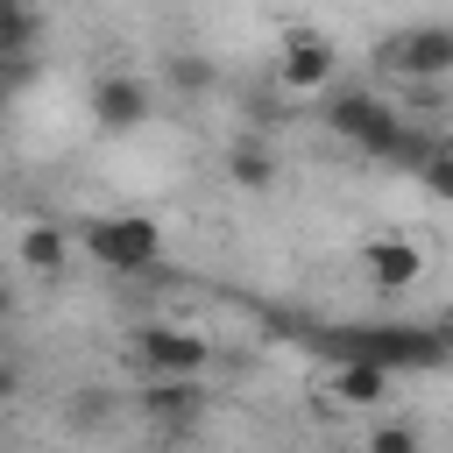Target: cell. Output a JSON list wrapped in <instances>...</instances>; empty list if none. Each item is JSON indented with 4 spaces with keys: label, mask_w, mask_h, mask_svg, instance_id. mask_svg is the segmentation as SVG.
<instances>
[{
    "label": "cell",
    "mask_w": 453,
    "mask_h": 453,
    "mask_svg": "<svg viewBox=\"0 0 453 453\" xmlns=\"http://www.w3.org/2000/svg\"><path fill=\"white\" fill-rule=\"evenodd\" d=\"M319 347H326V354H361V361H382L389 375H439V368L453 361L446 326H411V319H389V326H333Z\"/></svg>",
    "instance_id": "1"
},
{
    "label": "cell",
    "mask_w": 453,
    "mask_h": 453,
    "mask_svg": "<svg viewBox=\"0 0 453 453\" xmlns=\"http://www.w3.org/2000/svg\"><path fill=\"white\" fill-rule=\"evenodd\" d=\"M319 99H326V127H333L340 142H354L361 156L389 163V149H396V134H403V113H396L382 92H368V85H326Z\"/></svg>",
    "instance_id": "2"
},
{
    "label": "cell",
    "mask_w": 453,
    "mask_h": 453,
    "mask_svg": "<svg viewBox=\"0 0 453 453\" xmlns=\"http://www.w3.org/2000/svg\"><path fill=\"white\" fill-rule=\"evenodd\" d=\"M85 255L106 276H142L163 255V226L149 212H99V219H85Z\"/></svg>",
    "instance_id": "3"
},
{
    "label": "cell",
    "mask_w": 453,
    "mask_h": 453,
    "mask_svg": "<svg viewBox=\"0 0 453 453\" xmlns=\"http://www.w3.org/2000/svg\"><path fill=\"white\" fill-rule=\"evenodd\" d=\"M375 71L396 85H446L453 78V28L425 21V28H396L375 42Z\"/></svg>",
    "instance_id": "4"
},
{
    "label": "cell",
    "mask_w": 453,
    "mask_h": 453,
    "mask_svg": "<svg viewBox=\"0 0 453 453\" xmlns=\"http://www.w3.org/2000/svg\"><path fill=\"white\" fill-rule=\"evenodd\" d=\"M326 85H340V50L319 28H283V42H276V92L319 99Z\"/></svg>",
    "instance_id": "5"
},
{
    "label": "cell",
    "mask_w": 453,
    "mask_h": 453,
    "mask_svg": "<svg viewBox=\"0 0 453 453\" xmlns=\"http://www.w3.org/2000/svg\"><path fill=\"white\" fill-rule=\"evenodd\" d=\"M134 354H142V368L149 375H205L212 368V340L198 333V326H142L134 333Z\"/></svg>",
    "instance_id": "6"
},
{
    "label": "cell",
    "mask_w": 453,
    "mask_h": 453,
    "mask_svg": "<svg viewBox=\"0 0 453 453\" xmlns=\"http://www.w3.org/2000/svg\"><path fill=\"white\" fill-rule=\"evenodd\" d=\"M149 113H156V92H149L134 71H106V78L92 85V120H99L106 134H134Z\"/></svg>",
    "instance_id": "7"
},
{
    "label": "cell",
    "mask_w": 453,
    "mask_h": 453,
    "mask_svg": "<svg viewBox=\"0 0 453 453\" xmlns=\"http://www.w3.org/2000/svg\"><path fill=\"white\" fill-rule=\"evenodd\" d=\"M389 368L382 361H361V354H333V375H326V411H375L382 396H389Z\"/></svg>",
    "instance_id": "8"
},
{
    "label": "cell",
    "mask_w": 453,
    "mask_h": 453,
    "mask_svg": "<svg viewBox=\"0 0 453 453\" xmlns=\"http://www.w3.org/2000/svg\"><path fill=\"white\" fill-rule=\"evenodd\" d=\"M14 262H21V276L57 283V276L71 269V234H64L57 219H28V226L14 234Z\"/></svg>",
    "instance_id": "9"
},
{
    "label": "cell",
    "mask_w": 453,
    "mask_h": 453,
    "mask_svg": "<svg viewBox=\"0 0 453 453\" xmlns=\"http://www.w3.org/2000/svg\"><path fill=\"white\" fill-rule=\"evenodd\" d=\"M361 276L396 297V290H411V283L425 276V248H418V241H368V248H361Z\"/></svg>",
    "instance_id": "10"
},
{
    "label": "cell",
    "mask_w": 453,
    "mask_h": 453,
    "mask_svg": "<svg viewBox=\"0 0 453 453\" xmlns=\"http://www.w3.org/2000/svg\"><path fill=\"white\" fill-rule=\"evenodd\" d=\"M226 177H234L241 191H269V184H276V149H269L262 134L234 142V149H226Z\"/></svg>",
    "instance_id": "11"
},
{
    "label": "cell",
    "mask_w": 453,
    "mask_h": 453,
    "mask_svg": "<svg viewBox=\"0 0 453 453\" xmlns=\"http://www.w3.org/2000/svg\"><path fill=\"white\" fill-rule=\"evenodd\" d=\"M35 28H42V21H35L28 0H0V57H7V50H35Z\"/></svg>",
    "instance_id": "12"
},
{
    "label": "cell",
    "mask_w": 453,
    "mask_h": 453,
    "mask_svg": "<svg viewBox=\"0 0 453 453\" xmlns=\"http://www.w3.org/2000/svg\"><path fill=\"white\" fill-rule=\"evenodd\" d=\"M170 92H184V99L212 92V64H205L198 50H177V57H170Z\"/></svg>",
    "instance_id": "13"
},
{
    "label": "cell",
    "mask_w": 453,
    "mask_h": 453,
    "mask_svg": "<svg viewBox=\"0 0 453 453\" xmlns=\"http://www.w3.org/2000/svg\"><path fill=\"white\" fill-rule=\"evenodd\" d=\"M411 177H418V184H425L432 198H453V156H446L439 142H432V156H425V163H418Z\"/></svg>",
    "instance_id": "14"
},
{
    "label": "cell",
    "mask_w": 453,
    "mask_h": 453,
    "mask_svg": "<svg viewBox=\"0 0 453 453\" xmlns=\"http://www.w3.org/2000/svg\"><path fill=\"white\" fill-rule=\"evenodd\" d=\"M368 453H418V432L411 425H375L368 432Z\"/></svg>",
    "instance_id": "15"
},
{
    "label": "cell",
    "mask_w": 453,
    "mask_h": 453,
    "mask_svg": "<svg viewBox=\"0 0 453 453\" xmlns=\"http://www.w3.org/2000/svg\"><path fill=\"white\" fill-rule=\"evenodd\" d=\"M14 389H21V375H14V368H7V361H0V403H7V396H14Z\"/></svg>",
    "instance_id": "16"
},
{
    "label": "cell",
    "mask_w": 453,
    "mask_h": 453,
    "mask_svg": "<svg viewBox=\"0 0 453 453\" xmlns=\"http://www.w3.org/2000/svg\"><path fill=\"white\" fill-rule=\"evenodd\" d=\"M7 311H14V290H7V283H0V319H7Z\"/></svg>",
    "instance_id": "17"
}]
</instances>
